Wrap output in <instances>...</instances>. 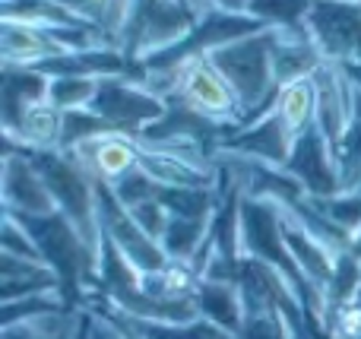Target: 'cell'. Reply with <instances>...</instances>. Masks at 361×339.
Instances as JSON below:
<instances>
[{
  "mask_svg": "<svg viewBox=\"0 0 361 339\" xmlns=\"http://www.w3.org/2000/svg\"><path fill=\"white\" fill-rule=\"evenodd\" d=\"M124 321L143 339H235L222 327L209 323L206 317H197L190 323H146V321H133V317H124Z\"/></svg>",
  "mask_w": 361,
  "mask_h": 339,
  "instance_id": "8",
  "label": "cell"
},
{
  "mask_svg": "<svg viewBox=\"0 0 361 339\" xmlns=\"http://www.w3.org/2000/svg\"><path fill=\"white\" fill-rule=\"evenodd\" d=\"M4 203L10 216H54L57 203L51 194L48 181L42 178V171L35 168L29 156H16V152H6L4 159Z\"/></svg>",
  "mask_w": 361,
  "mask_h": 339,
  "instance_id": "5",
  "label": "cell"
},
{
  "mask_svg": "<svg viewBox=\"0 0 361 339\" xmlns=\"http://www.w3.org/2000/svg\"><path fill=\"white\" fill-rule=\"evenodd\" d=\"M0 264H4V304L32 295H48V292H63L57 273L44 260L4 254Z\"/></svg>",
  "mask_w": 361,
  "mask_h": 339,
  "instance_id": "7",
  "label": "cell"
},
{
  "mask_svg": "<svg viewBox=\"0 0 361 339\" xmlns=\"http://www.w3.org/2000/svg\"><path fill=\"white\" fill-rule=\"evenodd\" d=\"M89 48L70 44L63 35L35 25L29 19H19L4 13V67L6 70H32L38 63L48 61H63V57L86 54Z\"/></svg>",
  "mask_w": 361,
  "mask_h": 339,
  "instance_id": "3",
  "label": "cell"
},
{
  "mask_svg": "<svg viewBox=\"0 0 361 339\" xmlns=\"http://www.w3.org/2000/svg\"><path fill=\"white\" fill-rule=\"evenodd\" d=\"M193 304H197L200 317H206L209 323L222 327L225 333H231V336L241 330L244 314H247L241 285L231 283V279H209L206 276L203 283H200L197 295H193Z\"/></svg>",
  "mask_w": 361,
  "mask_h": 339,
  "instance_id": "6",
  "label": "cell"
},
{
  "mask_svg": "<svg viewBox=\"0 0 361 339\" xmlns=\"http://www.w3.org/2000/svg\"><path fill=\"white\" fill-rule=\"evenodd\" d=\"M140 175L159 190H212L216 187V168L203 162V156L190 146L169 140H143L140 152Z\"/></svg>",
  "mask_w": 361,
  "mask_h": 339,
  "instance_id": "2",
  "label": "cell"
},
{
  "mask_svg": "<svg viewBox=\"0 0 361 339\" xmlns=\"http://www.w3.org/2000/svg\"><path fill=\"white\" fill-rule=\"evenodd\" d=\"M140 339H143V336H140Z\"/></svg>",
  "mask_w": 361,
  "mask_h": 339,
  "instance_id": "10",
  "label": "cell"
},
{
  "mask_svg": "<svg viewBox=\"0 0 361 339\" xmlns=\"http://www.w3.org/2000/svg\"><path fill=\"white\" fill-rule=\"evenodd\" d=\"M269 121L286 149V165L301 143L311 137V124L317 121V80L314 73L295 76L276 89V99L269 105Z\"/></svg>",
  "mask_w": 361,
  "mask_h": 339,
  "instance_id": "4",
  "label": "cell"
},
{
  "mask_svg": "<svg viewBox=\"0 0 361 339\" xmlns=\"http://www.w3.org/2000/svg\"><path fill=\"white\" fill-rule=\"evenodd\" d=\"M171 92L178 95L180 108L206 124H235L244 114L235 89L222 76V70L206 54L180 57L171 70Z\"/></svg>",
  "mask_w": 361,
  "mask_h": 339,
  "instance_id": "1",
  "label": "cell"
},
{
  "mask_svg": "<svg viewBox=\"0 0 361 339\" xmlns=\"http://www.w3.org/2000/svg\"><path fill=\"white\" fill-rule=\"evenodd\" d=\"M4 339H51L48 333L35 327V323H13V327H4Z\"/></svg>",
  "mask_w": 361,
  "mask_h": 339,
  "instance_id": "9",
  "label": "cell"
}]
</instances>
